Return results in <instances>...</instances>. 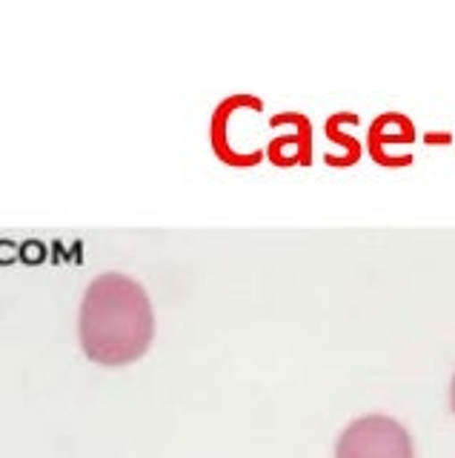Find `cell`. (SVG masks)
Returning <instances> with one entry per match:
<instances>
[{
  "instance_id": "cell-4",
  "label": "cell",
  "mask_w": 455,
  "mask_h": 458,
  "mask_svg": "<svg viewBox=\"0 0 455 458\" xmlns=\"http://www.w3.org/2000/svg\"><path fill=\"white\" fill-rule=\"evenodd\" d=\"M312 132H309V123L304 114H298V126L295 132L290 135H278L273 143H269L266 155L273 157L278 166H292V164H309V152H312V143H309Z\"/></svg>"
},
{
  "instance_id": "cell-3",
  "label": "cell",
  "mask_w": 455,
  "mask_h": 458,
  "mask_svg": "<svg viewBox=\"0 0 455 458\" xmlns=\"http://www.w3.org/2000/svg\"><path fill=\"white\" fill-rule=\"evenodd\" d=\"M412 140H416V126L401 112H383L369 126V155L381 166H407L412 161Z\"/></svg>"
},
{
  "instance_id": "cell-1",
  "label": "cell",
  "mask_w": 455,
  "mask_h": 458,
  "mask_svg": "<svg viewBox=\"0 0 455 458\" xmlns=\"http://www.w3.org/2000/svg\"><path fill=\"white\" fill-rule=\"evenodd\" d=\"M78 335L83 352L95 364L123 367L138 361L155 335V312L147 290L123 272L97 276L80 301Z\"/></svg>"
},
{
  "instance_id": "cell-6",
  "label": "cell",
  "mask_w": 455,
  "mask_h": 458,
  "mask_svg": "<svg viewBox=\"0 0 455 458\" xmlns=\"http://www.w3.org/2000/svg\"><path fill=\"white\" fill-rule=\"evenodd\" d=\"M450 404H452V412H455V376H452V386H450Z\"/></svg>"
},
{
  "instance_id": "cell-5",
  "label": "cell",
  "mask_w": 455,
  "mask_h": 458,
  "mask_svg": "<svg viewBox=\"0 0 455 458\" xmlns=\"http://www.w3.org/2000/svg\"><path fill=\"white\" fill-rule=\"evenodd\" d=\"M326 132H330V138H335V143H341L344 147V157H341V166H350V164H355L358 161V143H355L350 135H344V132H338V126H335V121H330L326 123Z\"/></svg>"
},
{
  "instance_id": "cell-2",
  "label": "cell",
  "mask_w": 455,
  "mask_h": 458,
  "mask_svg": "<svg viewBox=\"0 0 455 458\" xmlns=\"http://www.w3.org/2000/svg\"><path fill=\"white\" fill-rule=\"evenodd\" d=\"M335 458H416L407 429L390 415L355 419L338 438Z\"/></svg>"
}]
</instances>
